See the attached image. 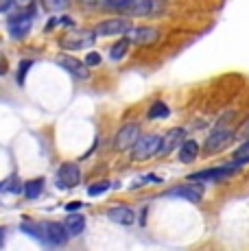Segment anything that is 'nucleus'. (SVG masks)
Wrapping results in <instances>:
<instances>
[{
	"label": "nucleus",
	"instance_id": "f257e3e1",
	"mask_svg": "<svg viewBox=\"0 0 249 251\" xmlns=\"http://www.w3.org/2000/svg\"><path fill=\"white\" fill-rule=\"evenodd\" d=\"M22 231L37 238L42 245H50V247L64 245L68 238V229L61 223H22Z\"/></svg>",
	"mask_w": 249,
	"mask_h": 251
},
{
	"label": "nucleus",
	"instance_id": "f03ea898",
	"mask_svg": "<svg viewBox=\"0 0 249 251\" xmlns=\"http://www.w3.org/2000/svg\"><path fill=\"white\" fill-rule=\"evenodd\" d=\"M155 0H105V9L129 16H151Z\"/></svg>",
	"mask_w": 249,
	"mask_h": 251
},
{
	"label": "nucleus",
	"instance_id": "7ed1b4c3",
	"mask_svg": "<svg viewBox=\"0 0 249 251\" xmlns=\"http://www.w3.org/2000/svg\"><path fill=\"white\" fill-rule=\"evenodd\" d=\"M241 168H243L241 162L232 160V162L223 164V166H214V168H205V171L193 173L188 179H190V181H223V179H227V177L236 175Z\"/></svg>",
	"mask_w": 249,
	"mask_h": 251
},
{
	"label": "nucleus",
	"instance_id": "20e7f679",
	"mask_svg": "<svg viewBox=\"0 0 249 251\" xmlns=\"http://www.w3.org/2000/svg\"><path fill=\"white\" fill-rule=\"evenodd\" d=\"M160 144L162 138L155 136V133H147V136H140L136 140V144L131 147V157L138 162L142 160H149V157L157 155L160 153Z\"/></svg>",
	"mask_w": 249,
	"mask_h": 251
},
{
	"label": "nucleus",
	"instance_id": "39448f33",
	"mask_svg": "<svg viewBox=\"0 0 249 251\" xmlns=\"http://www.w3.org/2000/svg\"><path fill=\"white\" fill-rule=\"evenodd\" d=\"M162 197H166V199H186V201L197 203V201H201V197H203V183H195V181L188 179V183L169 188Z\"/></svg>",
	"mask_w": 249,
	"mask_h": 251
},
{
	"label": "nucleus",
	"instance_id": "423d86ee",
	"mask_svg": "<svg viewBox=\"0 0 249 251\" xmlns=\"http://www.w3.org/2000/svg\"><path fill=\"white\" fill-rule=\"evenodd\" d=\"M234 138H236V131H234V129H229L227 125H225V127H219V125H217V127L210 131V136L205 138L203 151L205 153H217V151H221L225 144H227L229 140H234Z\"/></svg>",
	"mask_w": 249,
	"mask_h": 251
},
{
	"label": "nucleus",
	"instance_id": "0eeeda50",
	"mask_svg": "<svg viewBox=\"0 0 249 251\" xmlns=\"http://www.w3.org/2000/svg\"><path fill=\"white\" fill-rule=\"evenodd\" d=\"M97 40V33L92 31H83V28H75L68 35L61 37V46L68 48V50H81V48H88L94 44Z\"/></svg>",
	"mask_w": 249,
	"mask_h": 251
},
{
	"label": "nucleus",
	"instance_id": "6e6552de",
	"mask_svg": "<svg viewBox=\"0 0 249 251\" xmlns=\"http://www.w3.org/2000/svg\"><path fill=\"white\" fill-rule=\"evenodd\" d=\"M138 125L136 123H129V125H124L123 129H118V133H116V138H114V149L116 151H127V149H131L133 144H136V140L140 138L138 136Z\"/></svg>",
	"mask_w": 249,
	"mask_h": 251
},
{
	"label": "nucleus",
	"instance_id": "1a4fd4ad",
	"mask_svg": "<svg viewBox=\"0 0 249 251\" xmlns=\"http://www.w3.org/2000/svg\"><path fill=\"white\" fill-rule=\"evenodd\" d=\"M127 40L133 42V44H140V46H147V44H155L160 40V31L157 28H151V26H138V28H129L127 31Z\"/></svg>",
	"mask_w": 249,
	"mask_h": 251
},
{
	"label": "nucleus",
	"instance_id": "9d476101",
	"mask_svg": "<svg viewBox=\"0 0 249 251\" xmlns=\"http://www.w3.org/2000/svg\"><path fill=\"white\" fill-rule=\"evenodd\" d=\"M131 28L129 20L124 18H114V20H105V22H99V26L94 28L97 37H105V35H123Z\"/></svg>",
	"mask_w": 249,
	"mask_h": 251
},
{
	"label": "nucleus",
	"instance_id": "9b49d317",
	"mask_svg": "<svg viewBox=\"0 0 249 251\" xmlns=\"http://www.w3.org/2000/svg\"><path fill=\"white\" fill-rule=\"evenodd\" d=\"M57 61H59V66L64 68L66 72H70V75L75 76V79H88V64L81 59H76V57H70V55H59L57 57Z\"/></svg>",
	"mask_w": 249,
	"mask_h": 251
},
{
	"label": "nucleus",
	"instance_id": "f8f14e48",
	"mask_svg": "<svg viewBox=\"0 0 249 251\" xmlns=\"http://www.w3.org/2000/svg\"><path fill=\"white\" fill-rule=\"evenodd\" d=\"M57 179H59V188H75V186H79V181H81L79 166L73 164V162L64 164V166L59 168V173H57Z\"/></svg>",
	"mask_w": 249,
	"mask_h": 251
},
{
	"label": "nucleus",
	"instance_id": "ddd939ff",
	"mask_svg": "<svg viewBox=\"0 0 249 251\" xmlns=\"http://www.w3.org/2000/svg\"><path fill=\"white\" fill-rule=\"evenodd\" d=\"M184 138H186V129H181V127L171 129V131L166 133L164 138H162V144H160V155H169L171 151L179 149V147H181V142H184Z\"/></svg>",
	"mask_w": 249,
	"mask_h": 251
},
{
	"label": "nucleus",
	"instance_id": "4468645a",
	"mask_svg": "<svg viewBox=\"0 0 249 251\" xmlns=\"http://www.w3.org/2000/svg\"><path fill=\"white\" fill-rule=\"evenodd\" d=\"M107 219L118 225H133L136 223V212L127 205H114L107 210Z\"/></svg>",
	"mask_w": 249,
	"mask_h": 251
},
{
	"label": "nucleus",
	"instance_id": "2eb2a0df",
	"mask_svg": "<svg viewBox=\"0 0 249 251\" xmlns=\"http://www.w3.org/2000/svg\"><path fill=\"white\" fill-rule=\"evenodd\" d=\"M31 16H16L11 18V22H9V33H11L13 37H25L28 31H31Z\"/></svg>",
	"mask_w": 249,
	"mask_h": 251
},
{
	"label": "nucleus",
	"instance_id": "dca6fc26",
	"mask_svg": "<svg viewBox=\"0 0 249 251\" xmlns=\"http://www.w3.org/2000/svg\"><path fill=\"white\" fill-rule=\"evenodd\" d=\"M197 155H199V144L195 142V140H184L179 147V162L190 164L197 160Z\"/></svg>",
	"mask_w": 249,
	"mask_h": 251
},
{
	"label": "nucleus",
	"instance_id": "f3484780",
	"mask_svg": "<svg viewBox=\"0 0 249 251\" xmlns=\"http://www.w3.org/2000/svg\"><path fill=\"white\" fill-rule=\"evenodd\" d=\"M64 225L70 236H79V234H83V229H85V216L83 214H68Z\"/></svg>",
	"mask_w": 249,
	"mask_h": 251
},
{
	"label": "nucleus",
	"instance_id": "a211bd4d",
	"mask_svg": "<svg viewBox=\"0 0 249 251\" xmlns=\"http://www.w3.org/2000/svg\"><path fill=\"white\" fill-rule=\"evenodd\" d=\"M42 190H44V179H33V181H28L25 186V197L33 201V199H37V197L42 195Z\"/></svg>",
	"mask_w": 249,
	"mask_h": 251
},
{
	"label": "nucleus",
	"instance_id": "6ab92c4d",
	"mask_svg": "<svg viewBox=\"0 0 249 251\" xmlns=\"http://www.w3.org/2000/svg\"><path fill=\"white\" fill-rule=\"evenodd\" d=\"M129 44H131V42H129L127 37H124V40H121V42H116V44L109 48V59H112V61H121L123 57H124V52H127Z\"/></svg>",
	"mask_w": 249,
	"mask_h": 251
},
{
	"label": "nucleus",
	"instance_id": "aec40b11",
	"mask_svg": "<svg viewBox=\"0 0 249 251\" xmlns=\"http://www.w3.org/2000/svg\"><path fill=\"white\" fill-rule=\"evenodd\" d=\"M232 160L241 162L243 166H245V164H249V138H247V140H243V144H241V147H236V149H234V153H232Z\"/></svg>",
	"mask_w": 249,
	"mask_h": 251
},
{
	"label": "nucleus",
	"instance_id": "412c9836",
	"mask_svg": "<svg viewBox=\"0 0 249 251\" xmlns=\"http://www.w3.org/2000/svg\"><path fill=\"white\" fill-rule=\"evenodd\" d=\"M169 114H171V107L166 103H162V100L153 103L151 109H149V118H166Z\"/></svg>",
	"mask_w": 249,
	"mask_h": 251
},
{
	"label": "nucleus",
	"instance_id": "4be33fe9",
	"mask_svg": "<svg viewBox=\"0 0 249 251\" xmlns=\"http://www.w3.org/2000/svg\"><path fill=\"white\" fill-rule=\"evenodd\" d=\"M42 4L49 11H64V9H68V0H42Z\"/></svg>",
	"mask_w": 249,
	"mask_h": 251
},
{
	"label": "nucleus",
	"instance_id": "5701e85b",
	"mask_svg": "<svg viewBox=\"0 0 249 251\" xmlns=\"http://www.w3.org/2000/svg\"><path fill=\"white\" fill-rule=\"evenodd\" d=\"M109 190V181H99V183H92L88 188V195L90 197H99V195H105Z\"/></svg>",
	"mask_w": 249,
	"mask_h": 251
},
{
	"label": "nucleus",
	"instance_id": "b1692460",
	"mask_svg": "<svg viewBox=\"0 0 249 251\" xmlns=\"http://www.w3.org/2000/svg\"><path fill=\"white\" fill-rule=\"evenodd\" d=\"M33 68V59H22L20 61V66H18V83H25V76H26V72Z\"/></svg>",
	"mask_w": 249,
	"mask_h": 251
},
{
	"label": "nucleus",
	"instance_id": "393cba45",
	"mask_svg": "<svg viewBox=\"0 0 249 251\" xmlns=\"http://www.w3.org/2000/svg\"><path fill=\"white\" fill-rule=\"evenodd\" d=\"M0 190L2 192H20V183H18V177H9L4 183H0Z\"/></svg>",
	"mask_w": 249,
	"mask_h": 251
},
{
	"label": "nucleus",
	"instance_id": "a878e982",
	"mask_svg": "<svg viewBox=\"0 0 249 251\" xmlns=\"http://www.w3.org/2000/svg\"><path fill=\"white\" fill-rule=\"evenodd\" d=\"M236 138H241V140H247L249 138V118L245 120V123L238 127V131H236Z\"/></svg>",
	"mask_w": 249,
	"mask_h": 251
},
{
	"label": "nucleus",
	"instance_id": "bb28decb",
	"mask_svg": "<svg viewBox=\"0 0 249 251\" xmlns=\"http://www.w3.org/2000/svg\"><path fill=\"white\" fill-rule=\"evenodd\" d=\"M83 61H85L88 66H99V64H100V55H99V52H88Z\"/></svg>",
	"mask_w": 249,
	"mask_h": 251
},
{
	"label": "nucleus",
	"instance_id": "cd10ccee",
	"mask_svg": "<svg viewBox=\"0 0 249 251\" xmlns=\"http://www.w3.org/2000/svg\"><path fill=\"white\" fill-rule=\"evenodd\" d=\"M11 7V0H0V11H7Z\"/></svg>",
	"mask_w": 249,
	"mask_h": 251
},
{
	"label": "nucleus",
	"instance_id": "c85d7f7f",
	"mask_svg": "<svg viewBox=\"0 0 249 251\" xmlns=\"http://www.w3.org/2000/svg\"><path fill=\"white\" fill-rule=\"evenodd\" d=\"M79 207H81L79 201H76V203H68L66 205V212H75V210H79Z\"/></svg>",
	"mask_w": 249,
	"mask_h": 251
},
{
	"label": "nucleus",
	"instance_id": "c756f323",
	"mask_svg": "<svg viewBox=\"0 0 249 251\" xmlns=\"http://www.w3.org/2000/svg\"><path fill=\"white\" fill-rule=\"evenodd\" d=\"M61 24H64V26H73L75 20H73V18H61Z\"/></svg>",
	"mask_w": 249,
	"mask_h": 251
},
{
	"label": "nucleus",
	"instance_id": "7c9ffc66",
	"mask_svg": "<svg viewBox=\"0 0 249 251\" xmlns=\"http://www.w3.org/2000/svg\"><path fill=\"white\" fill-rule=\"evenodd\" d=\"M13 2H18V4H22V7H26V4H31L33 0H13Z\"/></svg>",
	"mask_w": 249,
	"mask_h": 251
},
{
	"label": "nucleus",
	"instance_id": "2f4dec72",
	"mask_svg": "<svg viewBox=\"0 0 249 251\" xmlns=\"http://www.w3.org/2000/svg\"><path fill=\"white\" fill-rule=\"evenodd\" d=\"M2 234H4V229L0 227V245H2Z\"/></svg>",
	"mask_w": 249,
	"mask_h": 251
}]
</instances>
